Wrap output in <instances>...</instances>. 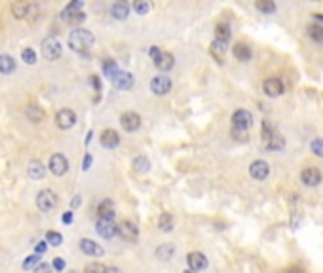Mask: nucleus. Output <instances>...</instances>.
Here are the masks:
<instances>
[{
  "label": "nucleus",
  "mask_w": 323,
  "mask_h": 273,
  "mask_svg": "<svg viewBox=\"0 0 323 273\" xmlns=\"http://www.w3.org/2000/svg\"><path fill=\"white\" fill-rule=\"evenodd\" d=\"M103 72L104 76H108L110 80H112L114 76L118 74V66H116V61H112V59H106L103 63Z\"/></svg>",
  "instance_id": "obj_35"
},
{
  "label": "nucleus",
  "mask_w": 323,
  "mask_h": 273,
  "mask_svg": "<svg viewBox=\"0 0 323 273\" xmlns=\"http://www.w3.org/2000/svg\"><path fill=\"white\" fill-rule=\"evenodd\" d=\"M186 262H188V270H194V272H202L208 268V258L202 253H190L186 256Z\"/></svg>",
  "instance_id": "obj_14"
},
{
  "label": "nucleus",
  "mask_w": 323,
  "mask_h": 273,
  "mask_svg": "<svg viewBox=\"0 0 323 273\" xmlns=\"http://www.w3.org/2000/svg\"><path fill=\"white\" fill-rule=\"evenodd\" d=\"M112 84L118 87V89H132L133 87V76L130 72H124V70H118V74L112 78Z\"/></svg>",
  "instance_id": "obj_15"
},
{
  "label": "nucleus",
  "mask_w": 323,
  "mask_h": 273,
  "mask_svg": "<svg viewBox=\"0 0 323 273\" xmlns=\"http://www.w3.org/2000/svg\"><path fill=\"white\" fill-rule=\"evenodd\" d=\"M148 169H150V161L146 160L144 156H137L135 160H133V171L135 173H148Z\"/></svg>",
  "instance_id": "obj_29"
},
{
  "label": "nucleus",
  "mask_w": 323,
  "mask_h": 273,
  "mask_svg": "<svg viewBox=\"0 0 323 273\" xmlns=\"http://www.w3.org/2000/svg\"><path fill=\"white\" fill-rule=\"evenodd\" d=\"M232 55L236 57L238 61H249L253 53H251V47L247 46V44L238 42V44H234V47H232Z\"/></svg>",
  "instance_id": "obj_21"
},
{
  "label": "nucleus",
  "mask_w": 323,
  "mask_h": 273,
  "mask_svg": "<svg viewBox=\"0 0 323 273\" xmlns=\"http://www.w3.org/2000/svg\"><path fill=\"white\" fill-rule=\"evenodd\" d=\"M46 243H48V241H40V243H36V247H34V253H36V255H44V253H46V249H48Z\"/></svg>",
  "instance_id": "obj_44"
},
{
  "label": "nucleus",
  "mask_w": 323,
  "mask_h": 273,
  "mask_svg": "<svg viewBox=\"0 0 323 273\" xmlns=\"http://www.w3.org/2000/svg\"><path fill=\"white\" fill-rule=\"evenodd\" d=\"M97 213H99V218H114V203L110 199H104L101 201V205L97 209Z\"/></svg>",
  "instance_id": "obj_24"
},
{
  "label": "nucleus",
  "mask_w": 323,
  "mask_h": 273,
  "mask_svg": "<svg viewBox=\"0 0 323 273\" xmlns=\"http://www.w3.org/2000/svg\"><path fill=\"white\" fill-rule=\"evenodd\" d=\"M274 133H276V129L272 127V123L264 120V122H262V141L268 142L270 139H272V135H274Z\"/></svg>",
  "instance_id": "obj_41"
},
{
  "label": "nucleus",
  "mask_w": 323,
  "mask_h": 273,
  "mask_svg": "<svg viewBox=\"0 0 323 273\" xmlns=\"http://www.w3.org/2000/svg\"><path fill=\"white\" fill-rule=\"evenodd\" d=\"M171 80H170V76H164V74H158V76H154L150 80V91L154 95H168L171 91Z\"/></svg>",
  "instance_id": "obj_4"
},
{
  "label": "nucleus",
  "mask_w": 323,
  "mask_h": 273,
  "mask_svg": "<svg viewBox=\"0 0 323 273\" xmlns=\"http://www.w3.org/2000/svg\"><path fill=\"white\" fill-rule=\"evenodd\" d=\"M285 273H304V272L300 270V268H289V270H287Z\"/></svg>",
  "instance_id": "obj_51"
},
{
  "label": "nucleus",
  "mask_w": 323,
  "mask_h": 273,
  "mask_svg": "<svg viewBox=\"0 0 323 273\" xmlns=\"http://www.w3.org/2000/svg\"><path fill=\"white\" fill-rule=\"evenodd\" d=\"M34 273H52V266L48 264H40L34 268Z\"/></svg>",
  "instance_id": "obj_45"
},
{
  "label": "nucleus",
  "mask_w": 323,
  "mask_h": 273,
  "mask_svg": "<svg viewBox=\"0 0 323 273\" xmlns=\"http://www.w3.org/2000/svg\"><path fill=\"white\" fill-rule=\"evenodd\" d=\"M314 2H318V0H314Z\"/></svg>",
  "instance_id": "obj_56"
},
{
  "label": "nucleus",
  "mask_w": 323,
  "mask_h": 273,
  "mask_svg": "<svg viewBox=\"0 0 323 273\" xmlns=\"http://www.w3.org/2000/svg\"><path fill=\"white\" fill-rule=\"evenodd\" d=\"M54 270H56V272H63V270H65V260H63V258H56V260H54Z\"/></svg>",
  "instance_id": "obj_43"
},
{
  "label": "nucleus",
  "mask_w": 323,
  "mask_h": 273,
  "mask_svg": "<svg viewBox=\"0 0 323 273\" xmlns=\"http://www.w3.org/2000/svg\"><path fill=\"white\" fill-rule=\"evenodd\" d=\"M94 44H95L94 34H92L90 30H86V28H74V30L68 34V46H70V49L78 51V53L88 51Z\"/></svg>",
  "instance_id": "obj_1"
},
{
  "label": "nucleus",
  "mask_w": 323,
  "mask_h": 273,
  "mask_svg": "<svg viewBox=\"0 0 323 273\" xmlns=\"http://www.w3.org/2000/svg\"><path fill=\"white\" fill-rule=\"evenodd\" d=\"M106 273H120V270H118V268H108Z\"/></svg>",
  "instance_id": "obj_53"
},
{
  "label": "nucleus",
  "mask_w": 323,
  "mask_h": 273,
  "mask_svg": "<svg viewBox=\"0 0 323 273\" xmlns=\"http://www.w3.org/2000/svg\"><path fill=\"white\" fill-rule=\"evenodd\" d=\"M110 15L114 19H126L130 15V4L126 2V0H116L112 6H110Z\"/></svg>",
  "instance_id": "obj_16"
},
{
  "label": "nucleus",
  "mask_w": 323,
  "mask_h": 273,
  "mask_svg": "<svg viewBox=\"0 0 323 273\" xmlns=\"http://www.w3.org/2000/svg\"><path fill=\"white\" fill-rule=\"evenodd\" d=\"M148 55L152 57V61H156V59L162 55V51L158 49V46H152L150 49H148Z\"/></svg>",
  "instance_id": "obj_46"
},
{
  "label": "nucleus",
  "mask_w": 323,
  "mask_h": 273,
  "mask_svg": "<svg viewBox=\"0 0 323 273\" xmlns=\"http://www.w3.org/2000/svg\"><path fill=\"white\" fill-rule=\"evenodd\" d=\"M68 273H76V272H68Z\"/></svg>",
  "instance_id": "obj_55"
},
{
  "label": "nucleus",
  "mask_w": 323,
  "mask_h": 273,
  "mask_svg": "<svg viewBox=\"0 0 323 273\" xmlns=\"http://www.w3.org/2000/svg\"><path fill=\"white\" fill-rule=\"evenodd\" d=\"M270 173V165L266 163L264 160H256L249 165V175L255 180H264Z\"/></svg>",
  "instance_id": "obj_11"
},
{
  "label": "nucleus",
  "mask_w": 323,
  "mask_h": 273,
  "mask_svg": "<svg viewBox=\"0 0 323 273\" xmlns=\"http://www.w3.org/2000/svg\"><path fill=\"white\" fill-rule=\"evenodd\" d=\"M173 224H175L173 215H170V213H162L160 218H158V228H160V232H164V234L171 232V230H173Z\"/></svg>",
  "instance_id": "obj_25"
},
{
  "label": "nucleus",
  "mask_w": 323,
  "mask_h": 273,
  "mask_svg": "<svg viewBox=\"0 0 323 273\" xmlns=\"http://www.w3.org/2000/svg\"><path fill=\"white\" fill-rule=\"evenodd\" d=\"M80 8H82V0H72V2L65 8V11H63V17L70 19L72 15H76V13L80 11Z\"/></svg>",
  "instance_id": "obj_34"
},
{
  "label": "nucleus",
  "mask_w": 323,
  "mask_h": 273,
  "mask_svg": "<svg viewBox=\"0 0 323 273\" xmlns=\"http://www.w3.org/2000/svg\"><path fill=\"white\" fill-rule=\"evenodd\" d=\"M61 51L63 47L59 44V40L54 36H48L42 40V55L50 59V61H56L57 57H61Z\"/></svg>",
  "instance_id": "obj_2"
},
{
  "label": "nucleus",
  "mask_w": 323,
  "mask_h": 273,
  "mask_svg": "<svg viewBox=\"0 0 323 273\" xmlns=\"http://www.w3.org/2000/svg\"><path fill=\"white\" fill-rule=\"evenodd\" d=\"M215 34H217V38H222V40H228L230 38V25H226V23H218L217 27H215Z\"/></svg>",
  "instance_id": "obj_36"
},
{
  "label": "nucleus",
  "mask_w": 323,
  "mask_h": 273,
  "mask_svg": "<svg viewBox=\"0 0 323 273\" xmlns=\"http://www.w3.org/2000/svg\"><path fill=\"white\" fill-rule=\"evenodd\" d=\"M16 70V61H14V57L10 55H0V72L2 74H10V72H14Z\"/></svg>",
  "instance_id": "obj_27"
},
{
  "label": "nucleus",
  "mask_w": 323,
  "mask_h": 273,
  "mask_svg": "<svg viewBox=\"0 0 323 273\" xmlns=\"http://www.w3.org/2000/svg\"><path fill=\"white\" fill-rule=\"evenodd\" d=\"M133 9L139 15H146L152 9V0H133Z\"/></svg>",
  "instance_id": "obj_32"
},
{
  "label": "nucleus",
  "mask_w": 323,
  "mask_h": 273,
  "mask_svg": "<svg viewBox=\"0 0 323 273\" xmlns=\"http://www.w3.org/2000/svg\"><path fill=\"white\" fill-rule=\"evenodd\" d=\"M154 65L158 66L160 70H164V72H166V70H171V68H173V65H175V59H173V55H171V53H162V55L154 61Z\"/></svg>",
  "instance_id": "obj_23"
},
{
  "label": "nucleus",
  "mask_w": 323,
  "mask_h": 273,
  "mask_svg": "<svg viewBox=\"0 0 323 273\" xmlns=\"http://www.w3.org/2000/svg\"><path fill=\"white\" fill-rule=\"evenodd\" d=\"M90 165H92V156H90V154H86L84 163H82V169L88 171V169H90Z\"/></svg>",
  "instance_id": "obj_48"
},
{
  "label": "nucleus",
  "mask_w": 323,
  "mask_h": 273,
  "mask_svg": "<svg viewBox=\"0 0 323 273\" xmlns=\"http://www.w3.org/2000/svg\"><path fill=\"white\" fill-rule=\"evenodd\" d=\"M68 21H70V23H80V21H84V13H82V11H78V13H76V15H72Z\"/></svg>",
  "instance_id": "obj_47"
},
{
  "label": "nucleus",
  "mask_w": 323,
  "mask_h": 273,
  "mask_svg": "<svg viewBox=\"0 0 323 273\" xmlns=\"http://www.w3.org/2000/svg\"><path fill=\"white\" fill-rule=\"evenodd\" d=\"M264 144H266V148H268V150L280 152V150H284L285 148V139L280 135V133H274V135H272V139H270L268 142H264Z\"/></svg>",
  "instance_id": "obj_26"
},
{
  "label": "nucleus",
  "mask_w": 323,
  "mask_h": 273,
  "mask_svg": "<svg viewBox=\"0 0 323 273\" xmlns=\"http://www.w3.org/2000/svg\"><path fill=\"white\" fill-rule=\"evenodd\" d=\"M56 123L61 127V129H70L76 123V114L70 110V108H63L59 110L56 116Z\"/></svg>",
  "instance_id": "obj_12"
},
{
  "label": "nucleus",
  "mask_w": 323,
  "mask_h": 273,
  "mask_svg": "<svg viewBox=\"0 0 323 273\" xmlns=\"http://www.w3.org/2000/svg\"><path fill=\"white\" fill-rule=\"evenodd\" d=\"M56 205H57V196L52 192V190H42V192H38L36 207L40 209V211L48 213V211H52Z\"/></svg>",
  "instance_id": "obj_5"
},
{
  "label": "nucleus",
  "mask_w": 323,
  "mask_h": 273,
  "mask_svg": "<svg viewBox=\"0 0 323 273\" xmlns=\"http://www.w3.org/2000/svg\"><path fill=\"white\" fill-rule=\"evenodd\" d=\"M228 51V40H222V38H215L213 40V44H211V55L215 57V59H222L224 53Z\"/></svg>",
  "instance_id": "obj_20"
},
{
  "label": "nucleus",
  "mask_w": 323,
  "mask_h": 273,
  "mask_svg": "<svg viewBox=\"0 0 323 273\" xmlns=\"http://www.w3.org/2000/svg\"><path fill=\"white\" fill-rule=\"evenodd\" d=\"M300 180H302L306 186L314 188V186H318L322 182V171L318 169V167H306L300 173Z\"/></svg>",
  "instance_id": "obj_10"
},
{
  "label": "nucleus",
  "mask_w": 323,
  "mask_h": 273,
  "mask_svg": "<svg viewBox=\"0 0 323 273\" xmlns=\"http://www.w3.org/2000/svg\"><path fill=\"white\" fill-rule=\"evenodd\" d=\"M262 89H264V93L268 97H280L284 93V82L280 78H268L262 84Z\"/></svg>",
  "instance_id": "obj_13"
},
{
  "label": "nucleus",
  "mask_w": 323,
  "mask_h": 273,
  "mask_svg": "<svg viewBox=\"0 0 323 273\" xmlns=\"http://www.w3.org/2000/svg\"><path fill=\"white\" fill-rule=\"evenodd\" d=\"M118 236L122 237L124 241H137V237H139V228L133 224L132 220H124L118 224Z\"/></svg>",
  "instance_id": "obj_7"
},
{
  "label": "nucleus",
  "mask_w": 323,
  "mask_h": 273,
  "mask_svg": "<svg viewBox=\"0 0 323 273\" xmlns=\"http://www.w3.org/2000/svg\"><path fill=\"white\" fill-rule=\"evenodd\" d=\"M61 220H63V222H65V224H70V222H72V213H70V211H68V213H65V215H63V218H61Z\"/></svg>",
  "instance_id": "obj_50"
},
{
  "label": "nucleus",
  "mask_w": 323,
  "mask_h": 273,
  "mask_svg": "<svg viewBox=\"0 0 323 273\" xmlns=\"http://www.w3.org/2000/svg\"><path fill=\"white\" fill-rule=\"evenodd\" d=\"M175 253V247L170 245V243H166V245H162L156 249V258H160V260H171V256Z\"/></svg>",
  "instance_id": "obj_31"
},
{
  "label": "nucleus",
  "mask_w": 323,
  "mask_h": 273,
  "mask_svg": "<svg viewBox=\"0 0 323 273\" xmlns=\"http://www.w3.org/2000/svg\"><path fill=\"white\" fill-rule=\"evenodd\" d=\"M92 85L95 87V91H101V82H99L97 76H92Z\"/></svg>",
  "instance_id": "obj_49"
},
{
  "label": "nucleus",
  "mask_w": 323,
  "mask_h": 273,
  "mask_svg": "<svg viewBox=\"0 0 323 273\" xmlns=\"http://www.w3.org/2000/svg\"><path fill=\"white\" fill-rule=\"evenodd\" d=\"M28 2L27 0H16L14 4H12V11H14V15L16 19H25L28 15Z\"/></svg>",
  "instance_id": "obj_22"
},
{
  "label": "nucleus",
  "mask_w": 323,
  "mask_h": 273,
  "mask_svg": "<svg viewBox=\"0 0 323 273\" xmlns=\"http://www.w3.org/2000/svg\"><path fill=\"white\" fill-rule=\"evenodd\" d=\"M50 171L56 175V177H63L66 171H68V161L63 154H54L52 158H50Z\"/></svg>",
  "instance_id": "obj_8"
},
{
  "label": "nucleus",
  "mask_w": 323,
  "mask_h": 273,
  "mask_svg": "<svg viewBox=\"0 0 323 273\" xmlns=\"http://www.w3.org/2000/svg\"><path fill=\"white\" fill-rule=\"evenodd\" d=\"M25 114H27V118L30 122H40V120L44 118V110H42L40 106H36V104H28Z\"/></svg>",
  "instance_id": "obj_30"
},
{
  "label": "nucleus",
  "mask_w": 323,
  "mask_h": 273,
  "mask_svg": "<svg viewBox=\"0 0 323 273\" xmlns=\"http://www.w3.org/2000/svg\"><path fill=\"white\" fill-rule=\"evenodd\" d=\"M42 262H40V256L38 255H30L28 258H25V262H23V268L25 270H34L36 266H40Z\"/></svg>",
  "instance_id": "obj_40"
},
{
  "label": "nucleus",
  "mask_w": 323,
  "mask_h": 273,
  "mask_svg": "<svg viewBox=\"0 0 323 273\" xmlns=\"http://www.w3.org/2000/svg\"><path fill=\"white\" fill-rule=\"evenodd\" d=\"M253 125V114L249 112V110H236L234 116H232V127L236 129V131H247L249 127Z\"/></svg>",
  "instance_id": "obj_3"
},
{
  "label": "nucleus",
  "mask_w": 323,
  "mask_h": 273,
  "mask_svg": "<svg viewBox=\"0 0 323 273\" xmlns=\"http://www.w3.org/2000/svg\"><path fill=\"white\" fill-rule=\"evenodd\" d=\"M46 241L50 243V245L59 247L61 243H63V236H61L59 232H48V234H46Z\"/></svg>",
  "instance_id": "obj_38"
},
{
  "label": "nucleus",
  "mask_w": 323,
  "mask_h": 273,
  "mask_svg": "<svg viewBox=\"0 0 323 273\" xmlns=\"http://www.w3.org/2000/svg\"><path fill=\"white\" fill-rule=\"evenodd\" d=\"M101 144H103L104 148H116L120 144V135L114 129H104L101 133Z\"/></svg>",
  "instance_id": "obj_18"
},
{
  "label": "nucleus",
  "mask_w": 323,
  "mask_h": 273,
  "mask_svg": "<svg viewBox=\"0 0 323 273\" xmlns=\"http://www.w3.org/2000/svg\"><path fill=\"white\" fill-rule=\"evenodd\" d=\"M80 203H82V199H80V196H76V198L72 199V207H78Z\"/></svg>",
  "instance_id": "obj_52"
},
{
  "label": "nucleus",
  "mask_w": 323,
  "mask_h": 273,
  "mask_svg": "<svg viewBox=\"0 0 323 273\" xmlns=\"http://www.w3.org/2000/svg\"><path fill=\"white\" fill-rule=\"evenodd\" d=\"M255 8L262 13H274L276 2L274 0H255Z\"/></svg>",
  "instance_id": "obj_33"
},
{
  "label": "nucleus",
  "mask_w": 323,
  "mask_h": 273,
  "mask_svg": "<svg viewBox=\"0 0 323 273\" xmlns=\"http://www.w3.org/2000/svg\"><path fill=\"white\" fill-rule=\"evenodd\" d=\"M80 251L88 256H103L104 255L103 249L97 245L95 241H92V239H82V241H80Z\"/></svg>",
  "instance_id": "obj_17"
},
{
  "label": "nucleus",
  "mask_w": 323,
  "mask_h": 273,
  "mask_svg": "<svg viewBox=\"0 0 323 273\" xmlns=\"http://www.w3.org/2000/svg\"><path fill=\"white\" fill-rule=\"evenodd\" d=\"M310 150L314 152V156L323 158V139H316V141H312V144H310Z\"/></svg>",
  "instance_id": "obj_42"
},
{
  "label": "nucleus",
  "mask_w": 323,
  "mask_h": 273,
  "mask_svg": "<svg viewBox=\"0 0 323 273\" xmlns=\"http://www.w3.org/2000/svg\"><path fill=\"white\" fill-rule=\"evenodd\" d=\"M308 36L312 38L314 42H318V44H322L323 42V27L320 23H312V25H308Z\"/></svg>",
  "instance_id": "obj_28"
},
{
  "label": "nucleus",
  "mask_w": 323,
  "mask_h": 273,
  "mask_svg": "<svg viewBox=\"0 0 323 273\" xmlns=\"http://www.w3.org/2000/svg\"><path fill=\"white\" fill-rule=\"evenodd\" d=\"M120 125L124 127V131H137L139 125H141V116L137 112H124L120 116Z\"/></svg>",
  "instance_id": "obj_9"
},
{
  "label": "nucleus",
  "mask_w": 323,
  "mask_h": 273,
  "mask_svg": "<svg viewBox=\"0 0 323 273\" xmlns=\"http://www.w3.org/2000/svg\"><path fill=\"white\" fill-rule=\"evenodd\" d=\"M21 59H23L27 65H34V63H36V53H34L30 47H25V49L21 51Z\"/></svg>",
  "instance_id": "obj_39"
},
{
  "label": "nucleus",
  "mask_w": 323,
  "mask_h": 273,
  "mask_svg": "<svg viewBox=\"0 0 323 273\" xmlns=\"http://www.w3.org/2000/svg\"><path fill=\"white\" fill-rule=\"evenodd\" d=\"M106 266L101 264V262H92V264H88L84 268V273H106Z\"/></svg>",
  "instance_id": "obj_37"
},
{
  "label": "nucleus",
  "mask_w": 323,
  "mask_h": 273,
  "mask_svg": "<svg viewBox=\"0 0 323 273\" xmlns=\"http://www.w3.org/2000/svg\"><path fill=\"white\" fill-rule=\"evenodd\" d=\"M182 273H196V272H194V270H184Z\"/></svg>",
  "instance_id": "obj_54"
},
{
  "label": "nucleus",
  "mask_w": 323,
  "mask_h": 273,
  "mask_svg": "<svg viewBox=\"0 0 323 273\" xmlns=\"http://www.w3.org/2000/svg\"><path fill=\"white\" fill-rule=\"evenodd\" d=\"M27 173H28V177H30V179L40 180V179H44V175H46V167H44V163H42V161L32 160L30 163H28Z\"/></svg>",
  "instance_id": "obj_19"
},
{
  "label": "nucleus",
  "mask_w": 323,
  "mask_h": 273,
  "mask_svg": "<svg viewBox=\"0 0 323 273\" xmlns=\"http://www.w3.org/2000/svg\"><path fill=\"white\" fill-rule=\"evenodd\" d=\"M95 230L103 239H112L118 234V226L114 224V218H99Z\"/></svg>",
  "instance_id": "obj_6"
}]
</instances>
